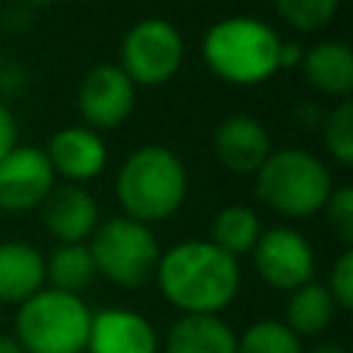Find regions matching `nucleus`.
I'll return each instance as SVG.
<instances>
[{
    "instance_id": "f257e3e1",
    "label": "nucleus",
    "mask_w": 353,
    "mask_h": 353,
    "mask_svg": "<svg viewBox=\"0 0 353 353\" xmlns=\"http://www.w3.org/2000/svg\"><path fill=\"white\" fill-rule=\"evenodd\" d=\"M154 281L179 314H221L240 292V262L210 240H182L160 251Z\"/></svg>"
},
{
    "instance_id": "f03ea898",
    "label": "nucleus",
    "mask_w": 353,
    "mask_h": 353,
    "mask_svg": "<svg viewBox=\"0 0 353 353\" xmlns=\"http://www.w3.org/2000/svg\"><path fill=\"white\" fill-rule=\"evenodd\" d=\"M188 196V171L179 154L163 143L138 146L116 174V199L127 218L138 223L168 221Z\"/></svg>"
},
{
    "instance_id": "7ed1b4c3",
    "label": "nucleus",
    "mask_w": 353,
    "mask_h": 353,
    "mask_svg": "<svg viewBox=\"0 0 353 353\" xmlns=\"http://www.w3.org/2000/svg\"><path fill=\"white\" fill-rule=\"evenodd\" d=\"M281 36L259 17L234 14L212 22L201 39L207 69L229 85H256L279 72Z\"/></svg>"
},
{
    "instance_id": "20e7f679",
    "label": "nucleus",
    "mask_w": 353,
    "mask_h": 353,
    "mask_svg": "<svg viewBox=\"0 0 353 353\" xmlns=\"http://www.w3.org/2000/svg\"><path fill=\"white\" fill-rule=\"evenodd\" d=\"M334 190L325 163L306 149H279L254 174L256 199L284 218H309L323 212Z\"/></svg>"
},
{
    "instance_id": "39448f33",
    "label": "nucleus",
    "mask_w": 353,
    "mask_h": 353,
    "mask_svg": "<svg viewBox=\"0 0 353 353\" xmlns=\"http://www.w3.org/2000/svg\"><path fill=\"white\" fill-rule=\"evenodd\" d=\"M91 309L80 295L52 287L17 306L14 339L25 353H85Z\"/></svg>"
},
{
    "instance_id": "423d86ee",
    "label": "nucleus",
    "mask_w": 353,
    "mask_h": 353,
    "mask_svg": "<svg viewBox=\"0 0 353 353\" xmlns=\"http://www.w3.org/2000/svg\"><path fill=\"white\" fill-rule=\"evenodd\" d=\"M88 251L97 276L121 290H138L154 279L160 245L152 226L138 223L127 215L99 221L88 237Z\"/></svg>"
},
{
    "instance_id": "0eeeda50",
    "label": "nucleus",
    "mask_w": 353,
    "mask_h": 353,
    "mask_svg": "<svg viewBox=\"0 0 353 353\" xmlns=\"http://www.w3.org/2000/svg\"><path fill=\"white\" fill-rule=\"evenodd\" d=\"M185 58V39L174 22L163 17L138 19L121 39L119 69L132 80V85H160L168 83Z\"/></svg>"
},
{
    "instance_id": "6e6552de",
    "label": "nucleus",
    "mask_w": 353,
    "mask_h": 353,
    "mask_svg": "<svg viewBox=\"0 0 353 353\" xmlns=\"http://www.w3.org/2000/svg\"><path fill=\"white\" fill-rule=\"evenodd\" d=\"M251 262L256 276L279 292H292L301 284L314 281V248L292 226L262 229L251 251Z\"/></svg>"
},
{
    "instance_id": "1a4fd4ad",
    "label": "nucleus",
    "mask_w": 353,
    "mask_h": 353,
    "mask_svg": "<svg viewBox=\"0 0 353 353\" xmlns=\"http://www.w3.org/2000/svg\"><path fill=\"white\" fill-rule=\"evenodd\" d=\"M135 85L119 63L91 66L77 85V110L88 130H113L132 113Z\"/></svg>"
},
{
    "instance_id": "9d476101",
    "label": "nucleus",
    "mask_w": 353,
    "mask_h": 353,
    "mask_svg": "<svg viewBox=\"0 0 353 353\" xmlns=\"http://www.w3.org/2000/svg\"><path fill=\"white\" fill-rule=\"evenodd\" d=\"M55 188V174L44 149L17 143L0 160V210L3 212H30L44 204Z\"/></svg>"
},
{
    "instance_id": "9b49d317",
    "label": "nucleus",
    "mask_w": 353,
    "mask_h": 353,
    "mask_svg": "<svg viewBox=\"0 0 353 353\" xmlns=\"http://www.w3.org/2000/svg\"><path fill=\"white\" fill-rule=\"evenodd\" d=\"M85 353H160V336L141 312L108 306L91 312Z\"/></svg>"
},
{
    "instance_id": "f8f14e48",
    "label": "nucleus",
    "mask_w": 353,
    "mask_h": 353,
    "mask_svg": "<svg viewBox=\"0 0 353 353\" xmlns=\"http://www.w3.org/2000/svg\"><path fill=\"white\" fill-rule=\"evenodd\" d=\"M44 154L50 160L55 179L63 176L69 185H83L97 179L108 163L105 141L99 138V132L88 130L85 124L61 127L58 132H52Z\"/></svg>"
},
{
    "instance_id": "ddd939ff",
    "label": "nucleus",
    "mask_w": 353,
    "mask_h": 353,
    "mask_svg": "<svg viewBox=\"0 0 353 353\" xmlns=\"http://www.w3.org/2000/svg\"><path fill=\"white\" fill-rule=\"evenodd\" d=\"M212 154L226 171L254 176L270 154V135L254 116L232 113L212 130Z\"/></svg>"
},
{
    "instance_id": "4468645a",
    "label": "nucleus",
    "mask_w": 353,
    "mask_h": 353,
    "mask_svg": "<svg viewBox=\"0 0 353 353\" xmlns=\"http://www.w3.org/2000/svg\"><path fill=\"white\" fill-rule=\"evenodd\" d=\"M41 221L47 232L61 243H88L99 226V207L94 196L80 185H55L41 204Z\"/></svg>"
},
{
    "instance_id": "2eb2a0df",
    "label": "nucleus",
    "mask_w": 353,
    "mask_h": 353,
    "mask_svg": "<svg viewBox=\"0 0 353 353\" xmlns=\"http://www.w3.org/2000/svg\"><path fill=\"white\" fill-rule=\"evenodd\" d=\"M160 347L163 353H237V334L221 314H179Z\"/></svg>"
},
{
    "instance_id": "dca6fc26",
    "label": "nucleus",
    "mask_w": 353,
    "mask_h": 353,
    "mask_svg": "<svg viewBox=\"0 0 353 353\" xmlns=\"http://www.w3.org/2000/svg\"><path fill=\"white\" fill-rule=\"evenodd\" d=\"M44 254L25 240L0 243V303L19 306L44 290Z\"/></svg>"
},
{
    "instance_id": "f3484780",
    "label": "nucleus",
    "mask_w": 353,
    "mask_h": 353,
    "mask_svg": "<svg viewBox=\"0 0 353 353\" xmlns=\"http://www.w3.org/2000/svg\"><path fill=\"white\" fill-rule=\"evenodd\" d=\"M301 72L325 97L345 102L353 91V52L345 41H317L312 50H303Z\"/></svg>"
},
{
    "instance_id": "a211bd4d",
    "label": "nucleus",
    "mask_w": 353,
    "mask_h": 353,
    "mask_svg": "<svg viewBox=\"0 0 353 353\" xmlns=\"http://www.w3.org/2000/svg\"><path fill=\"white\" fill-rule=\"evenodd\" d=\"M336 312L339 309H336L334 298L328 295L325 284L309 281V284H301L298 290L287 292L281 323L298 339H314V336H323L331 328Z\"/></svg>"
},
{
    "instance_id": "6ab92c4d",
    "label": "nucleus",
    "mask_w": 353,
    "mask_h": 353,
    "mask_svg": "<svg viewBox=\"0 0 353 353\" xmlns=\"http://www.w3.org/2000/svg\"><path fill=\"white\" fill-rule=\"evenodd\" d=\"M97 279L94 259L88 251V243H61L44 256V281L52 290L83 295Z\"/></svg>"
},
{
    "instance_id": "aec40b11",
    "label": "nucleus",
    "mask_w": 353,
    "mask_h": 353,
    "mask_svg": "<svg viewBox=\"0 0 353 353\" xmlns=\"http://www.w3.org/2000/svg\"><path fill=\"white\" fill-rule=\"evenodd\" d=\"M262 234V221L259 215L245 207V204H229L223 207L210 226V243L226 251L229 256L240 259L254 251L256 240Z\"/></svg>"
},
{
    "instance_id": "412c9836",
    "label": "nucleus",
    "mask_w": 353,
    "mask_h": 353,
    "mask_svg": "<svg viewBox=\"0 0 353 353\" xmlns=\"http://www.w3.org/2000/svg\"><path fill=\"white\" fill-rule=\"evenodd\" d=\"M303 339L276 317L254 320L243 334H237V353H303Z\"/></svg>"
},
{
    "instance_id": "4be33fe9",
    "label": "nucleus",
    "mask_w": 353,
    "mask_h": 353,
    "mask_svg": "<svg viewBox=\"0 0 353 353\" xmlns=\"http://www.w3.org/2000/svg\"><path fill=\"white\" fill-rule=\"evenodd\" d=\"M276 14L295 30L312 33L331 25L342 0H273Z\"/></svg>"
},
{
    "instance_id": "5701e85b",
    "label": "nucleus",
    "mask_w": 353,
    "mask_h": 353,
    "mask_svg": "<svg viewBox=\"0 0 353 353\" xmlns=\"http://www.w3.org/2000/svg\"><path fill=\"white\" fill-rule=\"evenodd\" d=\"M323 146L339 165L353 163V105L339 102L323 121Z\"/></svg>"
},
{
    "instance_id": "b1692460",
    "label": "nucleus",
    "mask_w": 353,
    "mask_h": 353,
    "mask_svg": "<svg viewBox=\"0 0 353 353\" xmlns=\"http://www.w3.org/2000/svg\"><path fill=\"white\" fill-rule=\"evenodd\" d=\"M323 212H325V221H328L331 232L336 234V240L345 243V248H350V243H353V188H347V185L334 188Z\"/></svg>"
},
{
    "instance_id": "393cba45",
    "label": "nucleus",
    "mask_w": 353,
    "mask_h": 353,
    "mask_svg": "<svg viewBox=\"0 0 353 353\" xmlns=\"http://www.w3.org/2000/svg\"><path fill=\"white\" fill-rule=\"evenodd\" d=\"M325 290L334 298V303H336L339 312H350L353 309V251L350 248H345L334 259V265L328 270Z\"/></svg>"
},
{
    "instance_id": "a878e982",
    "label": "nucleus",
    "mask_w": 353,
    "mask_h": 353,
    "mask_svg": "<svg viewBox=\"0 0 353 353\" xmlns=\"http://www.w3.org/2000/svg\"><path fill=\"white\" fill-rule=\"evenodd\" d=\"M17 146V121L11 116V110L0 102V160Z\"/></svg>"
},
{
    "instance_id": "bb28decb",
    "label": "nucleus",
    "mask_w": 353,
    "mask_h": 353,
    "mask_svg": "<svg viewBox=\"0 0 353 353\" xmlns=\"http://www.w3.org/2000/svg\"><path fill=\"white\" fill-rule=\"evenodd\" d=\"M301 61H303V47L295 44V41H281L279 69H295V66H301Z\"/></svg>"
},
{
    "instance_id": "cd10ccee",
    "label": "nucleus",
    "mask_w": 353,
    "mask_h": 353,
    "mask_svg": "<svg viewBox=\"0 0 353 353\" xmlns=\"http://www.w3.org/2000/svg\"><path fill=\"white\" fill-rule=\"evenodd\" d=\"M303 353H347V350H345V345H339V342L320 339V342H314V345L303 347Z\"/></svg>"
},
{
    "instance_id": "c85d7f7f",
    "label": "nucleus",
    "mask_w": 353,
    "mask_h": 353,
    "mask_svg": "<svg viewBox=\"0 0 353 353\" xmlns=\"http://www.w3.org/2000/svg\"><path fill=\"white\" fill-rule=\"evenodd\" d=\"M0 353H25V350L14 339V334H0Z\"/></svg>"
},
{
    "instance_id": "c756f323",
    "label": "nucleus",
    "mask_w": 353,
    "mask_h": 353,
    "mask_svg": "<svg viewBox=\"0 0 353 353\" xmlns=\"http://www.w3.org/2000/svg\"><path fill=\"white\" fill-rule=\"evenodd\" d=\"M25 6H55L58 0H22Z\"/></svg>"
}]
</instances>
